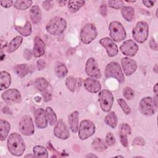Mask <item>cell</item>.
<instances>
[{"label":"cell","instance_id":"6da1fadb","mask_svg":"<svg viewBox=\"0 0 158 158\" xmlns=\"http://www.w3.org/2000/svg\"><path fill=\"white\" fill-rule=\"evenodd\" d=\"M9 151L14 156H21L25 150V145L22 136L17 133H11L7 139Z\"/></svg>","mask_w":158,"mask_h":158},{"label":"cell","instance_id":"7a4b0ae2","mask_svg":"<svg viewBox=\"0 0 158 158\" xmlns=\"http://www.w3.org/2000/svg\"><path fill=\"white\" fill-rule=\"evenodd\" d=\"M66 27L67 22L65 19L60 17H55L47 23L46 29L52 35H59L64 31Z\"/></svg>","mask_w":158,"mask_h":158},{"label":"cell","instance_id":"3957f363","mask_svg":"<svg viewBox=\"0 0 158 158\" xmlns=\"http://www.w3.org/2000/svg\"><path fill=\"white\" fill-rule=\"evenodd\" d=\"M133 37L134 40L139 43L145 42L148 38L149 34L148 25L146 22H138L132 31Z\"/></svg>","mask_w":158,"mask_h":158},{"label":"cell","instance_id":"277c9868","mask_svg":"<svg viewBox=\"0 0 158 158\" xmlns=\"http://www.w3.org/2000/svg\"><path fill=\"white\" fill-rule=\"evenodd\" d=\"M110 36L116 42H120L125 39L126 31L122 23L118 21H113L109 24Z\"/></svg>","mask_w":158,"mask_h":158},{"label":"cell","instance_id":"5b68a950","mask_svg":"<svg viewBox=\"0 0 158 158\" xmlns=\"http://www.w3.org/2000/svg\"><path fill=\"white\" fill-rule=\"evenodd\" d=\"M105 75L107 78H114L120 83L123 82L125 80L121 67L116 62H111L107 65L105 69Z\"/></svg>","mask_w":158,"mask_h":158},{"label":"cell","instance_id":"8992f818","mask_svg":"<svg viewBox=\"0 0 158 158\" xmlns=\"http://www.w3.org/2000/svg\"><path fill=\"white\" fill-rule=\"evenodd\" d=\"M98 35L95 25L93 23H87L84 25L80 31V39L83 43L89 44L94 40Z\"/></svg>","mask_w":158,"mask_h":158},{"label":"cell","instance_id":"52a82bcc","mask_svg":"<svg viewBox=\"0 0 158 158\" xmlns=\"http://www.w3.org/2000/svg\"><path fill=\"white\" fill-rule=\"evenodd\" d=\"M98 101L101 109L106 112H109L114 102V96L112 93L107 89L101 90L98 94Z\"/></svg>","mask_w":158,"mask_h":158},{"label":"cell","instance_id":"ba28073f","mask_svg":"<svg viewBox=\"0 0 158 158\" xmlns=\"http://www.w3.org/2000/svg\"><path fill=\"white\" fill-rule=\"evenodd\" d=\"M78 136L82 139H86L91 136L95 132V125L89 120H83L81 122L78 128Z\"/></svg>","mask_w":158,"mask_h":158},{"label":"cell","instance_id":"9c48e42d","mask_svg":"<svg viewBox=\"0 0 158 158\" xmlns=\"http://www.w3.org/2000/svg\"><path fill=\"white\" fill-rule=\"evenodd\" d=\"M156 108L154 99L151 97H144L139 102V109L144 115L151 116L154 115Z\"/></svg>","mask_w":158,"mask_h":158},{"label":"cell","instance_id":"30bf717a","mask_svg":"<svg viewBox=\"0 0 158 158\" xmlns=\"http://www.w3.org/2000/svg\"><path fill=\"white\" fill-rule=\"evenodd\" d=\"M19 131L25 136H31L35 132V127L32 118L30 115L23 116L20 120L19 125Z\"/></svg>","mask_w":158,"mask_h":158},{"label":"cell","instance_id":"8fae6325","mask_svg":"<svg viewBox=\"0 0 158 158\" xmlns=\"http://www.w3.org/2000/svg\"><path fill=\"white\" fill-rule=\"evenodd\" d=\"M85 71L88 75L93 78H99L101 76L98 65L96 60L93 57H90L87 60L85 65Z\"/></svg>","mask_w":158,"mask_h":158},{"label":"cell","instance_id":"7c38bea8","mask_svg":"<svg viewBox=\"0 0 158 158\" xmlns=\"http://www.w3.org/2000/svg\"><path fill=\"white\" fill-rule=\"evenodd\" d=\"M2 100L9 103H19L22 101L20 91L15 88H11L5 91L1 96Z\"/></svg>","mask_w":158,"mask_h":158},{"label":"cell","instance_id":"4fadbf2b","mask_svg":"<svg viewBox=\"0 0 158 158\" xmlns=\"http://www.w3.org/2000/svg\"><path fill=\"white\" fill-rule=\"evenodd\" d=\"M138 49V46L132 40H128L124 41L120 47V49L122 54L130 57L135 56L137 53Z\"/></svg>","mask_w":158,"mask_h":158},{"label":"cell","instance_id":"5bb4252c","mask_svg":"<svg viewBox=\"0 0 158 158\" xmlns=\"http://www.w3.org/2000/svg\"><path fill=\"white\" fill-rule=\"evenodd\" d=\"M54 135L59 139H66L70 136V132L68 127L65 123L60 119L56 123L54 129Z\"/></svg>","mask_w":158,"mask_h":158},{"label":"cell","instance_id":"9a60e30c","mask_svg":"<svg viewBox=\"0 0 158 158\" xmlns=\"http://www.w3.org/2000/svg\"><path fill=\"white\" fill-rule=\"evenodd\" d=\"M99 43L105 48L109 56L114 57L117 54L118 51V47L112 39L107 37L103 38L100 40Z\"/></svg>","mask_w":158,"mask_h":158},{"label":"cell","instance_id":"2e32d148","mask_svg":"<svg viewBox=\"0 0 158 158\" xmlns=\"http://www.w3.org/2000/svg\"><path fill=\"white\" fill-rule=\"evenodd\" d=\"M121 64L123 70L126 75H132L137 69V64L136 61L128 57H123L121 59Z\"/></svg>","mask_w":158,"mask_h":158},{"label":"cell","instance_id":"e0dca14e","mask_svg":"<svg viewBox=\"0 0 158 158\" xmlns=\"http://www.w3.org/2000/svg\"><path fill=\"white\" fill-rule=\"evenodd\" d=\"M35 122L37 127L40 128H44L47 127L48 118L46 111L44 109L40 108L35 111Z\"/></svg>","mask_w":158,"mask_h":158},{"label":"cell","instance_id":"ac0fdd59","mask_svg":"<svg viewBox=\"0 0 158 158\" xmlns=\"http://www.w3.org/2000/svg\"><path fill=\"white\" fill-rule=\"evenodd\" d=\"M84 86L88 91L92 93H98L101 89L100 82L93 78H86L84 81Z\"/></svg>","mask_w":158,"mask_h":158},{"label":"cell","instance_id":"d6986e66","mask_svg":"<svg viewBox=\"0 0 158 158\" xmlns=\"http://www.w3.org/2000/svg\"><path fill=\"white\" fill-rule=\"evenodd\" d=\"M45 52V44L42 39L38 36H36L34 39V46L33 54L35 57L42 56Z\"/></svg>","mask_w":158,"mask_h":158},{"label":"cell","instance_id":"ffe728a7","mask_svg":"<svg viewBox=\"0 0 158 158\" xmlns=\"http://www.w3.org/2000/svg\"><path fill=\"white\" fill-rule=\"evenodd\" d=\"M68 122L71 131L76 133L78 130V112L73 111L69 116Z\"/></svg>","mask_w":158,"mask_h":158},{"label":"cell","instance_id":"44dd1931","mask_svg":"<svg viewBox=\"0 0 158 158\" xmlns=\"http://www.w3.org/2000/svg\"><path fill=\"white\" fill-rule=\"evenodd\" d=\"M30 17L33 24H38L41 19V11L37 5L33 6L30 10Z\"/></svg>","mask_w":158,"mask_h":158},{"label":"cell","instance_id":"7402d4cb","mask_svg":"<svg viewBox=\"0 0 158 158\" xmlns=\"http://www.w3.org/2000/svg\"><path fill=\"white\" fill-rule=\"evenodd\" d=\"M11 83V77L6 71H1L0 73V85L1 90H4L9 88Z\"/></svg>","mask_w":158,"mask_h":158},{"label":"cell","instance_id":"603a6c76","mask_svg":"<svg viewBox=\"0 0 158 158\" xmlns=\"http://www.w3.org/2000/svg\"><path fill=\"white\" fill-rule=\"evenodd\" d=\"M10 128L9 123L3 119L0 120V139L4 141L6 138Z\"/></svg>","mask_w":158,"mask_h":158},{"label":"cell","instance_id":"cb8c5ba5","mask_svg":"<svg viewBox=\"0 0 158 158\" xmlns=\"http://www.w3.org/2000/svg\"><path fill=\"white\" fill-rule=\"evenodd\" d=\"M22 41L23 38L20 36H17L14 38L7 46V52L9 53H11L15 51L21 45Z\"/></svg>","mask_w":158,"mask_h":158},{"label":"cell","instance_id":"d4e9b609","mask_svg":"<svg viewBox=\"0 0 158 158\" xmlns=\"http://www.w3.org/2000/svg\"><path fill=\"white\" fill-rule=\"evenodd\" d=\"M121 14L125 20L128 22H131L134 17V8L130 6H123L121 9Z\"/></svg>","mask_w":158,"mask_h":158},{"label":"cell","instance_id":"484cf974","mask_svg":"<svg viewBox=\"0 0 158 158\" xmlns=\"http://www.w3.org/2000/svg\"><path fill=\"white\" fill-rule=\"evenodd\" d=\"M91 145L92 148L98 152L104 151L107 148V146L105 142L99 138H96L93 141Z\"/></svg>","mask_w":158,"mask_h":158},{"label":"cell","instance_id":"4316f807","mask_svg":"<svg viewBox=\"0 0 158 158\" xmlns=\"http://www.w3.org/2000/svg\"><path fill=\"white\" fill-rule=\"evenodd\" d=\"M15 30L24 36H29L31 33V25L29 21H27L25 26H15Z\"/></svg>","mask_w":158,"mask_h":158},{"label":"cell","instance_id":"83f0119b","mask_svg":"<svg viewBox=\"0 0 158 158\" xmlns=\"http://www.w3.org/2000/svg\"><path fill=\"white\" fill-rule=\"evenodd\" d=\"M85 3V1H69L68 2V9L72 12H77Z\"/></svg>","mask_w":158,"mask_h":158},{"label":"cell","instance_id":"f1b7e54d","mask_svg":"<svg viewBox=\"0 0 158 158\" xmlns=\"http://www.w3.org/2000/svg\"><path fill=\"white\" fill-rule=\"evenodd\" d=\"M105 123L112 127V128H115L117 125V117L114 112H111L109 114H107L104 119Z\"/></svg>","mask_w":158,"mask_h":158},{"label":"cell","instance_id":"f546056e","mask_svg":"<svg viewBox=\"0 0 158 158\" xmlns=\"http://www.w3.org/2000/svg\"><path fill=\"white\" fill-rule=\"evenodd\" d=\"M14 72L20 77H24L29 72V67L27 64H22L16 65L14 67Z\"/></svg>","mask_w":158,"mask_h":158},{"label":"cell","instance_id":"4dcf8cb0","mask_svg":"<svg viewBox=\"0 0 158 158\" xmlns=\"http://www.w3.org/2000/svg\"><path fill=\"white\" fill-rule=\"evenodd\" d=\"M56 75L59 78H64L68 73V70L66 66L63 63H58L55 67Z\"/></svg>","mask_w":158,"mask_h":158},{"label":"cell","instance_id":"1f68e13d","mask_svg":"<svg viewBox=\"0 0 158 158\" xmlns=\"http://www.w3.org/2000/svg\"><path fill=\"white\" fill-rule=\"evenodd\" d=\"M34 154L36 157L46 158L48 157V153L47 149L42 146H35L33 149Z\"/></svg>","mask_w":158,"mask_h":158},{"label":"cell","instance_id":"d6a6232c","mask_svg":"<svg viewBox=\"0 0 158 158\" xmlns=\"http://www.w3.org/2000/svg\"><path fill=\"white\" fill-rule=\"evenodd\" d=\"M32 2H33L32 1H30V0H25V1L18 0L15 1L14 6L15 8L19 10H26L31 6V5L32 4Z\"/></svg>","mask_w":158,"mask_h":158},{"label":"cell","instance_id":"836d02e7","mask_svg":"<svg viewBox=\"0 0 158 158\" xmlns=\"http://www.w3.org/2000/svg\"><path fill=\"white\" fill-rule=\"evenodd\" d=\"M46 113L48 120L51 125H54L57 122V116L51 107H47L46 109Z\"/></svg>","mask_w":158,"mask_h":158},{"label":"cell","instance_id":"e575fe53","mask_svg":"<svg viewBox=\"0 0 158 158\" xmlns=\"http://www.w3.org/2000/svg\"><path fill=\"white\" fill-rule=\"evenodd\" d=\"M35 86L36 88L41 91H45L48 87V82L47 80L42 77H40L35 80Z\"/></svg>","mask_w":158,"mask_h":158},{"label":"cell","instance_id":"d590c367","mask_svg":"<svg viewBox=\"0 0 158 158\" xmlns=\"http://www.w3.org/2000/svg\"><path fill=\"white\" fill-rule=\"evenodd\" d=\"M65 85L67 88L72 92H74L76 89L77 80L73 77H69L65 80Z\"/></svg>","mask_w":158,"mask_h":158},{"label":"cell","instance_id":"8d00e7d4","mask_svg":"<svg viewBox=\"0 0 158 158\" xmlns=\"http://www.w3.org/2000/svg\"><path fill=\"white\" fill-rule=\"evenodd\" d=\"M131 133V128L127 123H122L119 127V136H127Z\"/></svg>","mask_w":158,"mask_h":158},{"label":"cell","instance_id":"74e56055","mask_svg":"<svg viewBox=\"0 0 158 158\" xmlns=\"http://www.w3.org/2000/svg\"><path fill=\"white\" fill-rule=\"evenodd\" d=\"M117 102L125 114H129L131 112L130 107L128 106V105L127 104V102L124 99L120 98L117 100Z\"/></svg>","mask_w":158,"mask_h":158},{"label":"cell","instance_id":"f35d334b","mask_svg":"<svg viewBox=\"0 0 158 158\" xmlns=\"http://www.w3.org/2000/svg\"><path fill=\"white\" fill-rule=\"evenodd\" d=\"M108 6L111 7L115 9H122L123 7V2L121 0H117V1H108Z\"/></svg>","mask_w":158,"mask_h":158},{"label":"cell","instance_id":"ab89813d","mask_svg":"<svg viewBox=\"0 0 158 158\" xmlns=\"http://www.w3.org/2000/svg\"><path fill=\"white\" fill-rule=\"evenodd\" d=\"M123 94L124 97L128 100H131L134 98V91L130 87H125L123 90Z\"/></svg>","mask_w":158,"mask_h":158},{"label":"cell","instance_id":"60d3db41","mask_svg":"<svg viewBox=\"0 0 158 158\" xmlns=\"http://www.w3.org/2000/svg\"><path fill=\"white\" fill-rule=\"evenodd\" d=\"M106 141L109 146H112L115 143V138L112 133H108L106 137Z\"/></svg>","mask_w":158,"mask_h":158},{"label":"cell","instance_id":"b9f144b4","mask_svg":"<svg viewBox=\"0 0 158 158\" xmlns=\"http://www.w3.org/2000/svg\"><path fill=\"white\" fill-rule=\"evenodd\" d=\"M145 144L144 139L140 136L136 137L133 141V145L134 146H144Z\"/></svg>","mask_w":158,"mask_h":158},{"label":"cell","instance_id":"7bdbcfd3","mask_svg":"<svg viewBox=\"0 0 158 158\" xmlns=\"http://www.w3.org/2000/svg\"><path fill=\"white\" fill-rule=\"evenodd\" d=\"M46 61L43 59H39L38 61H37V63H36V66H37V69L39 70H41L43 69H44L46 67Z\"/></svg>","mask_w":158,"mask_h":158},{"label":"cell","instance_id":"ee69618b","mask_svg":"<svg viewBox=\"0 0 158 158\" xmlns=\"http://www.w3.org/2000/svg\"><path fill=\"white\" fill-rule=\"evenodd\" d=\"M13 4V1L11 0H2L1 1V5L2 7L5 8H9L12 6Z\"/></svg>","mask_w":158,"mask_h":158},{"label":"cell","instance_id":"f6af8a7d","mask_svg":"<svg viewBox=\"0 0 158 158\" xmlns=\"http://www.w3.org/2000/svg\"><path fill=\"white\" fill-rule=\"evenodd\" d=\"M32 54H33L31 52V51L29 49H25L23 51V56L27 60H29L31 59V57H32Z\"/></svg>","mask_w":158,"mask_h":158},{"label":"cell","instance_id":"bcb514c9","mask_svg":"<svg viewBox=\"0 0 158 158\" xmlns=\"http://www.w3.org/2000/svg\"><path fill=\"white\" fill-rule=\"evenodd\" d=\"M100 13L104 17H106L107 15V6L105 3H102L101 4L100 7Z\"/></svg>","mask_w":158,"mask_h":158},{"label":"cell","instance_id":"7dc6e473","mask_svg":"<svg viewBox=\"0 0 158 158\" xmlns=\"http://www.w3.org/2000/svg\"><path fill=\"white\" fill-rule=\"evenodd\" d=\"M51 1H44L43 2V7L44 9H45L46 10H48L49 9H51L52 7V4L51 3Z\"/></svg>","mask_w":158,"mask_h":158},{"label":"cell","instance_id":"c3c4849f","mask_svg":"<svg viewBox=\"0 0 158 158\" xmlns=\"http://www.w3.org/2000/svg\"><path fill=\"white\" fill-rule=\"evenodd\" d=\"M149 46H150V48L152 49H154L155 51H157V43H156L155 40H154V38H151L150 40V41H149Z\"/></svg>","mask_w":158,"mask_h":158},{"label":"cell","instance_id":"681fc988","mask_svg":"<svg viewBox=\"0 0 158 158\" xmlns=\"http://www.w3.org/2000/svg\"><path fill=\"white\" fill-rule=\"evenodd\" d=\"M43 95V97L44 98V101L45 102H48L49 101H51V98H52V96H51V94L49 93H47V92H45V93H43L42 94Z\"/></svg>","mask_w":158,"mask_h":158},{"label":"cell","instance_id":"f907efd6","mask_svg":"<svg viewBox=\"0 0 158 158\" xmlns=\"http://www.w3.org/2000/svg\"><path fill=\"white\" fill-rule=\"evenodd\" d=\"M120 142L122 143V144L125 146V147H127L128 146V139H127V136H120Z\"/></svg>","mask_w":158,"mask_h":158},{"label":"cell","instance_id":"816d5d0a","mask_svg":"<svg viewBox=\"0 0 158 158\" xmlns=\"http://www.w3.org/2000/svg\"><path fill=\"white\" fill-rule=\"evenodd\" d=\"M155 1H143V3L147 7H151L154 6Z\"/></svg>","mask_w":158,"mask_h":158},{"label":"cell","instance_id":"f5cc1de1","mask_svg":"<svg viewBox=\"0 0 158 158\" xmlns=\"http://www.w3.org/2000/svg\"><path fill=\"white\" fill-rule=\"evenodd\" d=\"M57 2L60 6H65L67 2L66 1H57Z\"/></svg>","mask_w":158,"mask_h":158},{"label":"cell","instance_id":"db71d44e","mask_svg":"<svg viewBox=\"0 0 158 158\" xmlns=\"http://www.w3.org/2000/svg\"><path fill=\"white\" fill-rule=\"evenodd\" d=\"M154 94L156 95V97H157V83H156L154 87Z\"/></svg>","mask_w":158,"mask_h":158},{"label":"cell","instance_id":"11a10c76","mask_svg":"<svg viewBox=\"0 0 158 158\" xmlns=\"http://www.w3.org/2000/svg\"><path fill=\"white\" fill-rule=\"evenodd\" d=\"M85 157H97V156H96V155H94V154H91V153L86 155Z\"/></svg>","mask_w":158,"mask_h":158},{"label":"cell","instance_id":"9f6ffc18","mask_svg":"<svg viewBox=\"0 0 158 158\" xmlns=\"http://www.w3.org/2000/svg\"><path fill=\"white\" fill-rule=\"evenodd\" d=\"M25 157H36V156L35 154L32 155V154H27L26 156H25Z\"/></svg>","mask_w":158,"mask_h":158},{"label":"cell","instance_id":"6f0895ef","mask_svg":"<svg viewBox=\"0 0 158 158\" xmlns=\"http://www.w3.org/2000/svg\"><path fill=\"white\" fill-rule=\"evenodd\" d=\"M125 1L127 2H135V1H127V0H126Z\"/></svg>","mask_w":158,"mask_h":158},{"label":"cell","instance_id":"680465c9","mask_svg":"<svg viewBox=\"0 0 158 158\" xmlns=\"http://www.w3.org/2000/svg\"><path fill=\"white\" fill-rule=\"evenodd\" d=\"M155 67H156V69H154V70H155V72L157 73V65H155Z\"/></svg>","mask_w":158,"mask_h":158}]
</instances>
